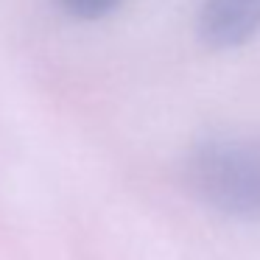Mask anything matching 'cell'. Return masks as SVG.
<instances>
[{
    "label": "cell",
    "mask_w": 260,
    "mask_h": 260,
    "mask_svg": "<svg viewBox=\"0 0 260 260\" xmlns=\"http://www.w3.org/2000/svg\"><path fill=\"white\" fill-rule=\"evenodd\" d=\"M190 187L215 210L238 218H260V143L210 137L187 154Z\"/></svg>",
    "instance_id": "1"
},
{
    "label": "cell",
    "mask_w": 260,
    "mask_h": 260,
    "mask_svg": "<svg viewBox=\"0 0 260 260\" xmlns=\"http://www.w3.org/2000/svg\"><path fill=\"white\" fill-rule=\"evenodd\" d=\"M196 34L210 51H235L260 34V0H204Z\"/></svg>",
    "instance_id": "2"
},
{
    "label": "cell",
    "mask_w": 260,
    "mask_h": 260,
    "mask_svg": "<svg viewBox=\"0 0 260 260\" xmlns=\"http://www.w3.org/2000/svg\"><path fill=\"white\" fill-rule=\"evenodd\" d=\"M59 3H62L64 12L79 20H101L112 14L123 0H59Z\"/></svg>",
    "instance_id": "3"
}]
</instances>
